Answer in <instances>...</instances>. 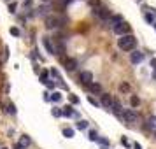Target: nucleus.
I'll use <instances>...</instances> for the list:
<instances>
[{"instance_id": "34", "label": "nucleus", "mask_w": 156, "mask_h": 149, "mask_svg": "<svg viewBox=\"0 0 156 149\" xmlns=\"http://www.w3.org/2000/svg\"><path fill=\"white\" fill-rule=\"evenodd\" d=\"M153 79H154V81H156V69H154V70H153Z\"/></svg>"}, {"instance_id": "9", "label": "nucleus", "mask_w": 156, "mask_h": 149, "mask_svg": "<svg viewBox=\"0 0 156 149\" xmlns=\"http://www.w3.org/2000/svg\"><path fill=\"white\" fill-rule=\"evenodd\" d=\"M79 79H81V82L84 84V86H90V84L93 82V76H91V72H81Z\"/></svg>"}, {"instance_id": "20", "label": "nucleus", "mask_w": 156, "mask_h": 149, "mask_svg": "<svg viewBox=\"0 0 156 149\" xmlns=\"http://www.w3.org/2000/svg\"><path fill=\"white\" fill-rule=\"evenodd\" d=\"M63 135H65L67 139H70V137H74V130H70V128H65V130H63Z\"/></svg>"}, {"instance_id": "33", "label": "nucleus", "mask_w": 156, "mask_h": 149, "mask_svg": "<svg viewBox=\"0 0 156 149\" xmlns=\"http://www.w3.org/2000/svg\"><path fill=\"white\" fill-rule=\"evenodd\" d=\"M133 147H135V149H142V147H140V146L137 144V142H135V144H133Z\"/></svg>"}, {"instance_id": "4", "label": "nucleus", "mask_w": 156, "mask_h": 149, "mask_svg": "<svg viewBox=\"0 0 156 149\" xmlns=\"http://www.w3.org/2000/svg\"><path fill=\"white\" fill-rule=\"evenodd\" d=\"M123 118H125V121H126V123H135V121L139 119V114H137L135 111H133V109H125Z\"/></svg>"}, {"instance_id": "19", "label": "nucleus", "mask_w": 156, "mask_h": 149, "mask_svg": "<svg viewBox=\"0 0 156 149\" xmlns=\"http://www.w3.org/2000/svg\"><path fill=\"white\" fill-rule=\"evenodd\" d=\"M77 128H79V130H86V128H88V121H82V119L77 121Z\"/></svg>"}, {"instance_id": "26", "label": "nucleus", "mask_w": 156, "mask_h": 149, "mask_svg": "<svg viewBox=\"0 0 156 149\" xmlns=\"http://www.w3.org/2000/svg\"><path fill=\"white\" fill-rule=\"evenodd\" d=\"M53 116H63V111H60V109H53Z\"/></svg>"}, {"instance_id": "23", "label": "nucleus", "mask_w": 156, "mask_h": 149, "mask_svg": "<svg viewBox=\"0 0 156 149\" xmlns=\"http://www.w3.org/2000/svg\"><path fill=\"white\" fill-rule=\"evenodd\" d=\"M90 139H91V140H98V137H97V132H95V130H91V132H90Z\"/></svg>"}, {"instance_id": "5", "label": "nucleus", "mask_w": 156, "mask_h": 149, "mask_svg": "<svg viewBox=\"0 0 156 149\" xmlns=\"http://www.w3.org/2000/svg\"><path fill=\"white\" fill-rule=\"evenodd\" d=\"M95 12H97V16H98L100 19H104V21H107V19L110 21V18H112V12H110L107 7H97Z\"/></svg>"}, {"instance_id": "7", "label": "nucleus", "mask_w": 156, "mask_h": 149, "mask_svg": "<svg viewBox=\"0 0 156 149\" xmlns=\"http://www.w3.org/2000/svg\"><path fill=\"white\" fill-rule=\"evenodd\" d=\"M142 60H144V53H140V51H131L130 53V61L133 65H139Z\"/></svg>"}, {"instance_id": "22", "label": "nucleus", "mask_w": 156, "mask_h": 149, "mask_svg": "<svg viewBox=\"0 0 156 149\" xmlns=\"http://www.w3.org/2000/svg\"><path fill=\"white\" fill-rule=\"evenodd\" d=\"M51 100H53V102H60V100H61V95H60V93L56 91V93H53V97H51Z\"/></svg>"}, {"instance_id": "2", "label": "nucleus", "mask_w": 156, "mask_h": 149, "mask_svg": "<svg viewBox=\"0 0 156 149\" xmlns=\"http://www.w3.org/2000/svg\"><path fill=\"white\" fill-rule=\"evenodd\" d=\"M63 25V19L61 18H58V16H48L46 18V27L48 28H58V27H61Z\"/></svg>"}, {"instance_id": "12", "label": "nucleus", "mask_w": 156, "mask_h": 149, "mask_svg": "<svg viewBox=\"0 0 156 149\" xmlns=\"http://www.w3.org/2000/svg\"><path fill=\"white\" fill-rule=\"evenodd\" d=\"M112 112H114V114H118V116H121V114H123V107H121V103H119L118 100H114V103H112Z\"/></svg>"}, {"instance_id": "29", "label": "nucleus", "mask_w": 156, "mask_h": 149, "mask_svg": "<svg viewBox=\"0 0 156 149\" xmlns=\"http://www.w3.org/2000/svg\"><path fill=\"white\" fill-rule=\"evenodd\" d=\"M98 142L104 144V146H109V140H107V139H100V137H98Z\"/></svg>"}, {"instance_id": "3", "label": "nucleus", "mask_w": 156, "mask_h": 149, "mask_svg": "<svg viewBox=\"0 0 156 149\" xmlns=\"http://www.w3.org/2000/svg\"><path fill=\"white\" fill-rule=\"evenodd\" d=\"M114 30V33L116 35H119V37H123V35H128L130 33V25L126 23V21H123L121 25H118L116 28H112Z\"/></svg>"}, {"instance_id": "21", "label": "nucleus", "mask_w": 156, "mask_h": 149, "mask_svg": "<svg viewBox=\"0 0 156 149\" xmlns=\"http://www.w3.org/2000/svg\"><path fill=\"white\" fill-rule=\"evenodd\" d=\"M7 112H9V114H16V107H14V103H7Z\"/></svg>"}, {"instance_id": "28", "label": "nucleus", "mask_w": 156, "mask_h": 149, "mask_svg": "<svg viewBox=\"0 0 156 149\" xmlns=\"http://www.w3.org/2000/svg\"><path fill=\"white\" fill-rule=\"evenodd\" d=\"M146 19H147V23H153V25H154V19H153L151 14H146Z\"/></svg>"}, {"instance_id": "24", "label": "nucleus", "mask_w": 156, "mask_h": 149, "mask_svg": "<svg viewBox=\"0 0 156 149\" xmlns=\"http://www.w3.org/2000/svg\"><path fill=\"white\" fill-rule=\"evenodd\" d=\"M88 2H90L93 7H98V5H100V0H88Z\"/></svg>"}, {"instance_id": "6", "label": "nucleus", "mask_w": 156, "mask_h": 149, "mask_svg": "<svg viewBox=\"0 0 156 149\" xmlns=\"http://www.w3.org/2000/svg\"><path fill=\"white\" fill-rule=\"evenodd\" d=\"M112 103H114V98L110 97L109 93H102V97H100V105H104V107H107V109H112Z\"/></svg>"}, {"instance_id": "36", "label": "nucleus", "mask_w": 156, "mask_h": 149, "mask_svg": "<svg viewBox=\"0 0 156 149\" xmlns=\"http://www.w3.org/2000/svg\"><path fill=\"white\" fill-rule=\"evenodd\" d=\"M2 149H5V147H2Z\"/></svg>"}, {"instance_id": "10", "label": "nucleus", "mask_w": 156, "mask_h": 149, "mask_svg": "<svg viewBox=\"0 0 156 149\" xmlns=\"http://www.w3.org/2000/svg\"><path fill=\"white\" fill-rule=\"evenodd\" d=\"M63 63H65V69L69 70V72H72V70H76V67H77V63H76V60H63Z\"/></svg>"}, {"instance_id": "15", "label": "nucleus", "mask_w": 156, "mask_h": 149, "mask_svg": "<svg viewBox=\"0 0 156 149\" xmlns=\"http://www.w3.org/2000/svg\"><path fill=\"white\" fill-rule=\"evenodd\" d=\"M32 144V140H30V137L28 135H23V137H21V142H19V146L21 147H28Z\"/></svg>"}, {"instance_id": "13", "label": "nucleus", "mask_w": 156, "mask_h": 149, "mask_svg": "<svg viewBox=\"0 0 156 149\" xmlns=\"http://www.w3.org/2000/svg\"><path fill=\"white\" fill-rule=\"evenodd\" d=\"M86 88H88V90H90L91 93H100V91H102V86H100V84H98V82H91V84H90V86H86Z\"/></svg>"}, {"instance_id": "14", "label": "nucleus", "mask_w": 156, "mask_h": 149, "mask_svg": "<svg viewBox=\"0 0 156 149\" xmlns=\"http://www.w3.org/2000/svg\"><path fill=\"white\" fill-rule=\"evenodd\" d=\"M130 105H131L133 109L139 107V105H140V98H139L137 95H131V97H130Z\"/></svg>"}, {"instance_id": "31", "label": "nucleus", "mask_w": 156, "mask_h": 149, "mask_svg": "<svg viewBox=\"0 0 156 149\" xmlns=\"http://www.w3.org/2000/svg\"><path fill=\"white\" fill-rule=\"evenodd\" d=\"M88 100H90V103H93V105H98V102H97L95 98H91V97H90V98H88Z\"/></svg>"}, {"instance_id": "25", "label": "nucleus", "mask_w": 156, "mask_h": 149, "mask_svg": "<svg viewBox=\"0 0 156 149\" xmlns=\"http://www.w3.org/2000/svg\"><path fill=\"white\" fill-rule=\"evenodd\" d=\"M69 98H70V102H72V103H79V98H77L76 95H70Z\"/></svg>"}, {"instance_id": "27", "label": "nucleus", "mask_w": 156, "mask_h": 149, "mask_svg": "<svg viewBox=\"0 0 156 149\" xmlns=\"http://www.w3.org/2000/svg\"><path fill=\"white\" fill-rule=\"evenodd\" d=\"M9 12H16V4H9Z\"/></svg>"}, {"instance_id": "8", "label": "nucleus", "mask_w": 156, "mask_h": 149, "mask_svg": "<svg viewBox=\"0 0 156 149\" xmlns=\"http://www.w3.org/2000/svg\"><path fill=\"white\" fill-rule=\"evenodd\" d=\"M42 44H44V48L48 49V53L49 54H56V49H54V44L49 40V37H42Z\"/></svg>"}, {"instance_id": "17", "label": "nucleus", "mask_w": 156, "mask_h": 149, "mask_svg": "<svg viewBox=\"0 0 156 149\" xmlns=\"http://www.w3.org/2000/svg\"><path fill=\"white\" fill-rule=\"evenodd\" d=\"M63 116H67V118H70V116H77L74 111H72V107L69 105V107H65V111H63Z\"/></svg>"}, {"instance_id": "30", "label": "nucleus", "mask_w": 156, "mask_h": 149, "mask_svg": "<svg viewBox=\"0 0 156 149\" xmlns=\"http://www.w3.org/2000/svg\"><path fill=\"white\" fill-rule=\"evenodd\" d=\"M11 33H12V35H19V30H18V28H11Z\"/></svg>"}, {"instance_id": "11", "label": "nucleus", "mask_w": 156, "mask_h": 149, "mask_svg": "<svg viewBox=\"0 0 156 149\" xmlns=\"http://www.w3.org/2000/svg\"><path fill=\"white\" fill-rule=\"evenodd\" d=\"M121 23H123V16L116 14V16L110 18V25H112V28H116V27H118V25H121Z\"/></svg>"}, {"instance_id": "35", "label": "nucleus", "mask_w": 156, "mask_h": 149, "mask_svg": "<svg viewBox=\"0 0 156 149\" xmlns=\"http://www.w3.org/2000/svg\"><path fill=\"white\" fill-rule=\"evenodd\" d=\"M153 27H154V28H156V23H154V25H153Z\"/></svg>"}, {"instance_id": "18", "label": "nucleus", "mask_w": 156, "mask_h": 149, "mask_svg": "<svg viewBox=\"0 0 156 149\" xmlns=\"http://www.w3.org/2000/svg\"><path fill=\"white\" fill-rule=\"evenodd\" d=\"M119 91H121V93H128V91H130V84H128V82H121V84H119Z\"/></svg>"}, {"instance_id": "1", "label": "nucleus", "mask_w": 156, "mask_h": 149, "mask_svg": "<svg viewBox=\"0 0 156 149\" xmlns=\"http://www.w3.org/2000/svg\"><path fill=\"white\" fill-rule=\"evenodd\" d=\"M135 46H137V39H135V35H131V33L123 35V37L118 39V48L121 51H135Z\"/></svg>"}, {"instance_id": "16", "label": "nucleus", "mask_w": 156, "mask_h": 149, "mask_svg": "<svg viewBox=\"0 0 156 149\" xmlns=\"http://www.w3.org/2000/svg\"><path fill=\"white\" fill-rule=\"evenodd\" d=\"M146 128H149V130H156V118H149V119H147Z\"/></svg>"}, {"instance_id": "32", "label": "nucleus", "mask_w": 156, "mask_h": 149, "mask_svg": "<svg viewBox=\"0 0 156 149\" xmlns=\"http://www.w3.org/2000/svg\"><path fill=\"white\" fill-rule=\"evenodd\" d=\"M60 2H61V5H67L69 2H72V0H60Z\"/></svg>"}]
</instances>
